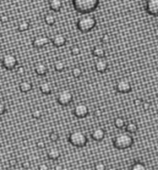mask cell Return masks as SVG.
<instances>
[{
	"instance_id": "1",
	"label": "cell",
	"mask_w": 158,
	"mask_h": 170,
	"mask_svg": "<svg viewBox=\"0 0 158 170\" xmlns=\"http://www.w3.org/2000/svg\"><path fill=\"white\" fill-rule=\"evenodd\" d=\"M113 144L118 150L129 149L133 145V138L129 133H119L113 139Z\"/></svg>"
},
{
	"instance_id": "2",
	"label": "cell",
	"mask_w": 158,
	"mask_h": 170,
	"mask_svg": "<svg viewBox=\"0 0 158 170\" xmlns=\"http://www.w3.org/2000/svg\"><path fill=\"white\" fill-rule=\"evenodd\" d=\"M99 4V0H73L76 10L80 13L87 14L93 11Z\"/></svg>"
},
{
	"instance_id": "3",
	"label": "cell",
	"mask_w": 158,
	"mask_h": 170,
	"mask_svg": "<svg viewBox=\"0 0 158 170\" xmlns=\"http://www.w3.org/2000/svg\"><path fill=\"white\" fill-rule=\"evenodd\" d=\"M96 25V19L91 15H83L80 17L77 22V26L80 32H88L92 30Z\"/></svg>"
},
{
	"instance_id": "4",
	"label": "cell",
	"mask_w": 158,
	"mask_h": 170,
	"mask_svg": "<svg viewBox=\"0 0 158 170\" xmlns=\"http://www.w3.org/2000/svg\"><path fill=\"white\" fill-rule=\"evenodd\" d=\"M70 142L76 147H82L87 143L86 135L80 130H74L69 136Z\"/></svg>"
},
{
	"instance_id": "5",
	"label": "cell",
	"mask_w": 158,
	"mask_h": 170,
	"mask_svg": "<svg viewBox=\"0 0 158 170\" xmlns=\"http://www.w3.org/2000/svg\"><path fill=\"white\" fill-rule=\"evenodd\" d=\"M18 64L17 57L13 54H6L3 57L2 65L6 70H13Z\"/></svg>"
},
{
	"instance_id": "6",
	"label": "cell",
	"mask_w": 158,
	"mask_h": 170,
	"mask_svg": "<svg viewBox=\"0 0 158 170\" xmlns=\"http://www.w3.org/2000/svg\"><path fill=\"white\" fill-rule=\"evenodd\" d=\"M73 100V95L69 90L61 91L58 95V102L62 105H69Z\"/></svg>"
},
{
	"instance_id": "7",
	"label": "cell",
	"mask_w": 158,
	"mask_h": 170,
	"mask_svg": "<svg viewBox=\"0 0 158 170\" xmlns=\"http://www.w3.org/2000/svg\"><path fill=\"white\" fill-rule=\"evenodd\" d=\"M116 89L119 92L127 93V92L130 91V90H131V84H130V83L128 80L121 79V80H118L117 81V83L116 84Z\"/></svg>"
},
{
	"instance_id": "8",
	"label": "cell",
	"mask_w": 158,
	"mask_h": 170,
	"mask_svg": "<svg viewBox=\"0 0 158 170\" xmlns=\"http://www.w3.org/2000/svg\"><path fill=\"white\" fill-rule=\"evenodd\" d=\"M73 112H74V115H75L77 117L82 118V117H85L88 115V113H89V108H88V106H87L86 104L80 103V104H77V105L74 107Z\"/></svg>"
},
{
	"instance_id": "9",
	"label": "cell",
	"mask_w": 158,
	"mask_h": 170,
	"mask_svg": "<svg viewBox=\"0 0 158 170\" xmlns=\"http://www.w3.org/2000/svg\"><path fill=\"white\" fill-rule=\"evenodd\" d=\"M48 42L49 40L45 35H38L33 39L32 45L36 48H42V47H45L48 44Z\"/></svg>"
},
{
	"instance_id": "10",
	"label": "cell",
	"mask_w": 158,
	"mask_h": 170,
	"mask_svg": "<svg viewBox=\"0 0 158 170\" xmlns=\"http://www.w3.org/2000/svg\"><path fill=\"white\" fill-rule=\"evenodd\" d=\"M95 70L97 72L99 73H104L106 71L107 68H108V63L106 62L105 59H104V57H99V59L96 60L95 64H94Z\"/></svg>"
},
{
	"instance_id": "11",
	"label": "cell",
	"mask_w": 158,
	"mask_h": 170,
	"mask_svg": "<svg viewBox=\"0 0 158 170\" xmlns=\"http://www.w3.org/2000/svg\"><path fill=\"white\" fill-rule=\"evenodd\" d=\"M146 8L149 14L156 17L158 13V0H148Z\"/></svg>"
},
{
	"instance_id": "12",
	"label": "cell",
	"mask_w": 158,
	"mask_h": 170,
	"mask_svg": "<svg viewBox=\"0 0 158 170\" xmlns=\"http://www.w3.org/2000/svg\"><path fill=\"white\" fill-rule=\"evenodd\" d=\"M91 136L93 140H95L97 142H100L105 138V131L102 128H95V129L92 130V131L91 133Z\"/></svg>"
},
{
	"instance_id": "13",
	"label": "cell",
	"mask_w": 158,
	"mask_h": 170,
	"mask_svg": "<svg viewBox=\"0 0 158 170\" xmlns=\"http://www.w3.org/2000/svg\"><path fill=\"white\" fill-rule=\"evenodd\" d=\"M66 42H67V38L62 33H58L53 38V44L57 47H61V46L65 45Z\"/></svg>"
},
{
	"instance_id": "14",
	"label": "cell",
	"mask_w": 158,
	"mask_h": 170,
	"mask_svg": "<svg viewBox=\"0 0 158 170\" xmlns=\"http://www.w3.org/2000/svg\"><path fill=\"white\" fill-rule=\"evenodd\" d=\"M60 151L57 147H51L47 152V156L52 160H57L60 157Z\"/></svg>"
},
{
	"instance_id": "15",
	"label": "cell",
	"mask_w": 158,
	"mask_h": 170,
	"mask_svg": "<svg viewBox=\"0 0 158 170\" xmlns=\"http://www.w3.org/2000/svg\"><path fill=\"white\" fill-rule=\"evenodd\" d=\"M34 70H35V72H36L38 75H41V76L46 74V72H47V67H46V65H45V63H43V62L37 63V64L35 65Z\"/></svg>"
},
{
	"instance_id": "16",
	"label": "cell",
	"mask_w": 158,
	"mask_h": 170,
	"mask_svg": "<svg viewBox=\"0 0 158 170\" xmlns=\"http://www.w3.org/2000/svg\"><path fill=\"white\" fill-rule=\"evenodd\" d=\"M92 55L96 57H104L105 56V50L103 46L101 45H96L92 49Z\"/></svg>"
},
{
	"instance_id": "17",
	"label": "cell",
	"mask_w": 158,
	"mask_h": 170,
	"mask_svg": "<svg viewBox=\"0 0 158 170\" xmlns=\"http://www.w3.org/2000/svg\"><path fill=\"white\" fill-rule=\"evenodd\" d=\"M32 89V84L30 81H22L19 83V90L22 92H29Z\"/></svg>"
},
{
	"instance_id": "18",
	"label": "cell",
	"mask_w": 158,
	"mask_h": 170,
	"mask_svg": "<svg viewBox=\"0 0 158 170\" xmlns=\"http://www.w3.org/2000/svg\"><path fill=\"white\" fill-rule=\"evenodd\" d=\"M52 89H53L52 84L48 82H45L40 85V91L45 94H50L52 91Z\"/></svg>"
},
{
	"instance_id": "19",
	"label": "cell",
	"mask_w": 158,
	"mask_h": 170,
	"mask_svg": "<svg viewBox=\"0 0 158 170\" xmlns=\"http://www.w3.org/2000/svg\"><path fill=\"white\" fill-rule=\"evenodd\" d=\"M50 7L54 11H59L62 7V2L61 0H50Z\"/></svg>"
},
{
	"instance_id": "20",
	"label": "cell",
	"mask_w": 158,
	"mask_h": 170,
	"mask_svg": "<svg viewBox=\"0 0 158 170\" xmlns=\"http://www.w3.org/2000/svg\"><path fill=\"white\" fill-rule=\"evenodd\" d=\"M126 126V130H127V132L129 133H135L137 130H138V126L136 123L134 122H129Z\"/></svg>"
},
{
	"instance_id": "21",
	"label": "cell",
	"mask_w": 158,
	"mask_h": 170,
	"mask_svg": "<svg viewBox=\"0 0 158 170\" xmlns=\"http://www.w3.org/2000/svg\"><path fill=\"white\" fill-rule=\"evenodd\" d=\"M45 23H46L47 25L52 26V25H54V24L56 23V18H55V16H53L52 14H47V15H45Z\"/></svg>"
},
{
	"instance_id": "22",
	"label": "cell",
	"mask_w": 158,
	"mask_h": 170,
	"mask_svg": "<svg viewBox=\"0 0 158 170\" xmlns=\"http://www.w3.org/2000/svg\"><path fill=\"white\" fill-rule=\"evenodd\" d=\"M114 124H115L116 128H117V129H122V128L125 127L126 122H125L124 118H122V117H117V118L114 120Z\"/></svg>"
},
{
	"instance_id": "23",
	"label": "cell",
	"mask_w": 158,
	"mask_h": 170,
	"mask_svg": "<svg viewBox=\"0 0 158 170\" xmlns=\"http://www.w3.org/2000/svg\"><path fill=\"white\" fill-rule=\"evenodd\" d=\"M29 28H30V23L27 21H21L18 25V30L19 32H26L29 30Z\"/></svg>"
},
{
	"instance_id": "24",
	"label": "cell",
	"mask_w": 158,
	"mask_h": 170,
	"mask_svg": "<svg viewBox=\"0 0 158 170\" xmlns=\"http://www.w3.org/2000/svg\"><path fill=\"white\" fill-rule=\"evenodd\" d=\"M55 70L58 71H62L65 69V63L62 60H58L55 62Z\"/></svg>"
},
{
	"instance_id": "25",
	"label": "cell",
	"mask_w": 158,
	"mask_h": 170,
	"mask_svg": "<svg viewBox=\"0 0 158 170\" xmlns=\"http://www.w3.org/2000/svg\"><path fill=\"white\" fill-rule=\"evenodd\" d=\"M145 166L144 164H143L142 162H135L132 167H131V169L132 170H145Z\"/></svg>"
},
{
	"instance_id": "26",
	"label": "cell",
	"mask_w": 158,
	"mask_h": 170,
	"mask_svg": "<svg viewBox=\"0 0 158 170\" xmlns=\"http://www.w3.org/2000/svg\"><path fill=\"white\" fill-rule=\"evenodd\" d=\"M72 75H73V77H75V78H79L81 76V74H82V70L79 68V67H74L73 69H72Z\"/></svg>"
},
{
	"instance_id": "27",
	"label": "cell",
	"mask_w": 158,
	"mask_h": 170,
	"mask_svg": "<svg viewBox=\"0 0 158 170\" xmlns=\"http://www.w3.org/2000/svg\"><path fill=\"white\" fill-rule=\"evenodd\" d=\"M32 117H33V118H35V119H39V118H41V117H42V111H41L40 109H38V108H35V109H33V110H32Z\"/></svg>"
},
{
	"instance_id": "28",
	"label": "cell",
	"mask_w": 158,
	"mask_h": 170,
	"mask_svg": "<svg viewBox=\"0 0 158 170\" xmlns=\"http://www.w3.org/2000/svg\"><path fill=\"white\" fill-rule=\"evenodd\" d=\"M70 53H71V55H73V56H79V53H80V48H79L78 45H74V46L71 47Z\"/></svg>"
},
{
	"instance_id": "29",
	"label": "cell",
	"mask_w": 158,
	"mask_h": 170,
	"mask_svg": "<svg viewBox=\"0 0 158 170\" xmlns=\"http://www.w3.org/2000/svg\"><path fill=\"white\" fill-rule=\"evenodd\" d=\"M49 138H50V140H51L52 142H57V141L58 140V138H59V135H58V132L53 131V132H51V133H50Z\"/></svg>"
},
{
	"instance_id": "30",
	"label": "cell",
	"mask_w": 158,
	"mask_h": 170,
	"mask_svg": "<svg viewBox=\"0 0 158 170\" xmlns=\"http://www.w3.org/2000/svg\"><path fill=\"white\" fill-rule=\"evenodd\" d=\"M105 168V165L102 162H98L94 165V169L95 170H104Z\"/></svg>"
},
{
	"instance_id": "31",
	"label": "cell",
	"mask_w": 158,
	"mask_h": 170,
	"mask_svg": "<svg viewBox=\"0 0 158 170\" xmlns=\"http://www.w3.org/2000/svg\"><path fill=\"white\" fill-rule=\"evenodd\" d=\"M101 41L104 44H108L110 42V36L108 34H106V33L105 34H103V36L101 37Z\"/></svg>"
},
{
	"instance_id": "32",
	"label": "cell",
	"mask_w": 158,
	"mask_h": 170,
	"mask_svg": "<svg viewBox=\"0 0 158 170\" xmlns=\"http://www.w3.org/2000/svg\"><path fill=\"white\" fill-rule=\"evenodd\" d=\"M24 73H25V69H24V67H22V66L18 67V69H17V74H19V75H23Z\"/></svg>"
},
{
	"instance_id": "33",
	"label": "cell",
	"mask_w": 158,
	"mask_h": 170,
	"mask_svg": "<svg viewBox=\"0 0 158 170\" xmlns=\"http://www.w3.org/2000/svg\"><path fill=\"white\" fill-rule=\"evenodd\" d=\"M36 146H37V148H39V149H43V148L45 147V143L44 141H38V142H36Z\"/></svg>"
},
{
	"instance_id": "34",
	"label": "cell",
	"mask_w": 158,
	"mask_h": 170,
	"mask_svg": "<svg viewBox=\"0 0 158 170\" xmlns=\"http://www.w3.org/2000/svg\"><path fill=\"white\" fill-rule=\"evenodd\" d=\"M6 111V105L3 102L0 101V115H3Z\"/></svg>"
},
{
	"instance_id": "35",
	"label": "cell",
	"mask_w": 158,
	"mask_h": 170,
	"mask_svg": "<svg viewBox=\"0 0 158 170\" xmlns=\"http://www.w3.org/2000/svg\"><path fill=\"white\" fill-rule=\"evenodd\" d=\"M8 19H9V18H8L6 15H3V16L0 18V20H1L3 23H6V22L8 21Z\"/></svg>"
},
{
	"instance_id": "36",
	"label": "cell",
	"mask_w": 158,
	"mask_h": 170,
	"mask_svg": "<svg viewBox=\"0 0 158 170\" xmlns=\"http://www.w3.org/2000/svg\"><path fill=\"white\" fill-rule=\"evenodd\" d=\"M142 103H143V100H142V99H140V98H137V99H135V100H134V104H135L136 106L141 105V104H142Z\"/></svg>"
},
{
	"instance_id": "37",
	"label": "cell",
	"mask_w": 158,
	"mask_h": 170,
	"mask_svg": "<svg viewBox=\"0 0 158 170\" xmlns=\"http://www.w3.org/2000/svg\"><path fill=\"white\" fill-rule=\"evenodd\" d=\"M142 104H143V109L144 110H148L149 108H150V104L149 103H147V102H143L142 103Z\"/></svg>"
},
{
	"instance_id": "38",
	"label": "cell",
	"mask_w": 158,
	"mask_h": 170,
	"mask_svg": "<svg viewBox=\"0 0 158 170\" xmlns=\"http://www.w3.org/2000/svg\"><path fill=\"white\" fill-rule=\"evenodd\" d=\"M49 168H48V166L47 165H45V164H42V165H40L39 166V169L40 170H47Z\"/></svg>"
},
{
	"instance_id": "39",
	"label": "cell",
	"mask_w": 158,
	"mask_h": 170,
	"mask_svg": "<svg viewBox=\"0 0 158 170\" xmlns=\"http://www.w3.org/2000/svg\"><path fill=\"white\" fill-rule=\"evenodd\" d=\"M18 163V161L16 160V159H11L10 161H9V165L10 166H12V167H14V166H16V164Z\"/></svg>"
},
{
	"instance_id": "40",
	"label": "cell",
	"mask_w": 158,
	"mask_h": 170,
	"mask_svg": "<svg viewBox=\"0 0 158 170\" xmlns=\"http://www.w3.org/2000/svg\"><path fill=\"white\" fill-rule=\"evenodd\" d=\"M30 167V165H29V163L28 162H25L24 164H23V168H28Z\"/></svg>"
},
{
	"instance_id": "41",
	"label": "cell",
	"mask_w": 158,
	"mask_h": 170,
	"mask_svg": "<svg viewBox=\"0 0 158 170\" xmlns=\"http://www.w3.org/2000/svg\"><path fill=\"white\" fill-rule=\"evenodd\" d=\"M55 169H56V170H61V169H62V167H61V166H56V167H55Z\"/></svg>"
},
{
	"instance_id": "42",
	"label": "cell",
	"mask_w": 158,
	"mask_h": 170,
	"mask_svg": "<svg viewBox=\"0 0 158 170\" xmlns=\"http://www.w3.org/2000/svg\"><path fill=\"white\" fill-rule=\"evenodd\" d=\"M95 115H96V116H100V115H101L100 110H95Z\"/></svg>"
}]
</instances>
